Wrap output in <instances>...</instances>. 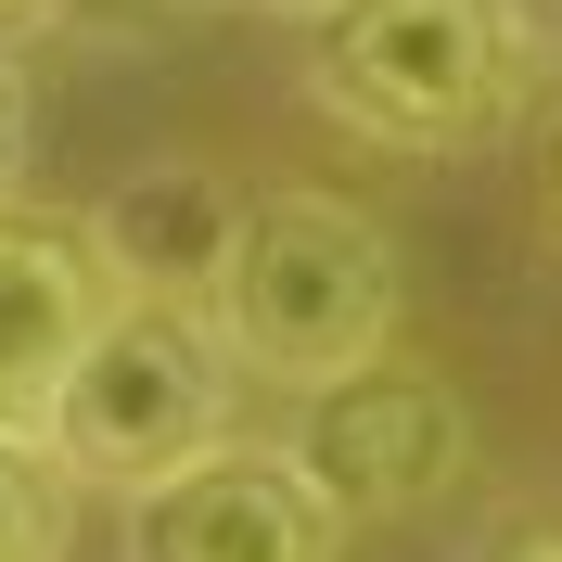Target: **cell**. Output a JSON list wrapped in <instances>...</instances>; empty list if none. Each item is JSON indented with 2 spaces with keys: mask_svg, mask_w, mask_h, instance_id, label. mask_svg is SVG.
Here are the masks:
<instances>
[{
  "mask_svg": "<svg viewBox=\"0 0 562 562\" xmlns=\"http://www.w3.org/2000/svg\"><path fill=\"white\" fill-rule=\"evenodd\" d=\"M90 319H103V281H90L77 231L0 217V435H38V409H52Z\"/></svg>",
  "mask_w": 562,
  "mask_h": 562,
  "instance_id": "obj_7",
  "label": "cell"
},
{
  "mask_svg": "<svg viewBox=\"0 0 562 562\" xmlns=\"http://www.w3.org/2000/svg\"><path fill=\"white\" fill-rule=\"evenodd\" d=\"M13 179H26V77L0 52V205H13Z\"/></svg>",
  "mask_w": 562,
  "mask_h": 562,
  "instance_id": "obj_9",
  "label": "cell"
},
{
  "mask_svg": "<svg viewBox=\"0 0 562 562\" xmlns=\"http://www.w3.org/2000/svg\"><path fill=\"white\" fill-rule=\"evenodd\" d=\"M38 13H65V0H0V26H38Z\"/></svg>",
  "mask_w": 562,
  "mask_h": 562,
  "instance_id": "obj_11",
  "label": "cell"
},
{
  "mask_svg": "<svg viewBox=\"0 0 562 562\" xmlns=\"http://www.w3.org/2000/svg\"><path fill=\"white\" fill-rule=\"evenodd\" d=\"M319 115L384 154H460L525 90V26L512 0H319Z\"/></svg>",
  "mask_w": 562,
  "mask_h": 562,
  "instance_id": "obj_3",
  "label": "cell"
},
{
  "mask_svg": "<svg viewBox=\"0 0 562 562\" xmlns=\"http://www.w3.org/2000/svg\"><path fill=\"white\" fill-rule=\"evenodd\" d=\"M128 562H346V512L307 486L294 448L231 435L128 498Z\"/></svg>",
  "mask_w": 562,
  "mask_h": 562,
  "instance_id": "obj_5",
  "label": "cell"
},
{
  "mask_svg": "<svg viewBox=\"0 0 562 562\" xmlns=\"http://www.w3.org/2000/svg\"><path fill=\"white\" fill-rule=\"evenodd\" d=\"M244 179L205 167V154H154V167L103 179L90 192V281H103L115 307H217V281H231V244H244Z\"/></svg>",
  "mask_w": 562,
  "mask_h": 562,
  "instance_id": "obj_6",
  "label": "cell"
},
{
  "mask_svg": "<svg viewBox=\"0 0 562 562\" xmlns=\"http://www.w3.org/2000/svg\"><path fill=\"white\" fill-rule=\"evenodd\" d=\"M217 346L231 371L269 396H319L396 358V244L358 192H319V179H281L244 205V244H231V281H217Z\"/></svg>",
  "mask_w": 562,
  "mask_h": 562,
  "instance_id": "obj_1",
  "label": "cell"
},
{
  "mask_svg": "<svg viewBox=\"0 0 562 562\" xmlns=\"http://www.w3.org/2000/svg\"><path fill=\"white\" fill-rule=\"evenodd\" d=\"M498 562H562V537H550V525H525V537H512Z\"/></svg>",
  "mask_w": 562,
  "mask_h": 562,
  "instance_id": "obj_10",
  "label": "cell"
},
{
  "mask_svg": "<svg viewBox=\"0 0 562 562\" xmlns=\"http://www.w3.org/2000/svg\"><path fill=\"white\" fill-rule=\"evenodd\" d=\"M77 537V486L52 473L38 435H0V562H65Z\"/></svg>",
  "mask_w": 562,
  "mask_h": 562,
  "instance_id": "obj_8",
  "label": "cell"
},
{
  "mask_svg": "<svg viewBox=\"0 0 562 562\" xmlns=\"http://www.w3.org/2000/svg\"><path fill=\"white\" fill-rule=\"evenodd\" d=\"M294 435L281 448L307 460V486L346 512V525H396V512H435V498H460V473H473V409H460L448 371H396V358H371V371H346V384L294 396Z\"/></svg>",
  "mask_w": 562,
  "mask_h": 562,
  "instance_id": "obj_4",
  "label": "cell"
},
{
  "mask_svg": "<svg viewBox=\"0 0 562 562\" xmlns=\"http://www.w3.org/2000/svg\"><path fill=\"white\" fill-rule=\"evenodd\" d=\"M231 422H244V371L217 346L205 307H115L77 333L65 384L38 409V448L65 486H103V498H140L192 473L205 448H231Z\"/></svg>",
  "mask_w": 562,
  "mask_h": 562,
  "instance_id": "obj_2",
  "label": "cell"
}]
</instances>
